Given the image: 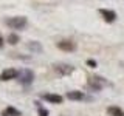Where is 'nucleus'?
<instances>
[{
	"label": "nucleus",
	"instance_id": "nucleus-8",
	"mask_svg": "<svg viewBox=\"0 0 124 116\" xmlns=\"http://www.w3.org/2000/svg\"><path fill=\"white\" fill-rule=\"evenodd\" d=\"M42 99L46 101L50 104H62L64 102V98L61 94H54V93H44L42 94Z\"/></svg>",
	"mask_w": 124,
	"mask_h": 116
},
{
	"label": "nucleus",
	"instance_id": "nucleus-6",
	"mask_svg": "<svg viewBox=\"0 0 124 116\" xmlns=\"http://www.w3.org/2000/svg\"><path fill=\"white\" fill-rule=\"evenodd\" d=\"M56 46L59 50H62V51H67V53H71L76 50V44L73 40H70V39H62V40H59L56 44Z\"/></svg>",
	"mask_w": 124,
	"mask_h": 116
},
{
	"label": "nucleus",
	"instance_id": "nucleus-4",
	"mask_svg": "<svg viewBox=\"0 0 124 116\" xmlns=\"http://www.w3.org/2000/svg\"><path fill=\"white\" fill-rule=\"evenodd\" d=\"M17 80L22 85H31V84H33V80H34V73L31 71L30 68H25V70H22V71H20Z\"/></svg>",
	"mask_w": 124,
	"mask_h": 116
},
{
	"label": "nucleus",
	"instance_id": "nucleus-15",
	"mask_svg": "<svg viewBox=\"0 0 124 116\" xmlns=\"http://www.w3.org/2000/svg\"><path fill=\"white\" fill-rule=\"evenodd\" d=\"M87 65H88V67H92V68H96V62L93 60V59H88L87 60Z\"/></svg>",
	"mask_w": 124,
	"mask_h": 116
},
{
	"label": "nucleus",
	"instance_id": "nucleus-1",
	"mask_svg": "<svg viewBox=\"0 0 124 116\" xmlns=\"http://www.w3.org/2000/svg\"><path fill=\"white\" fill-rule=\"evenodd\" d=\"M107 85H108L107 79H104L102 76H96V74L87 76V87L93 91H101L104 87H107Z\"/></svg>",
	"mask_w": 124,
	"mask_h": 116
},
{
	"label": "nucleus",
	"instance_id": "nucleus-12",
	"mask_svg": "<svg viewBox=\"0 0 124 116\" xmlns=\"http://www.w3.org/2000/svg\"><path fill=\"white\" fill-rule=\"evenodd\" d=\"M107 115L108 116H124V110L116 105H112V107H107Z\"/></svg>",
	"mask_w": 124,
	"mask_h": 116
},
{
	"label": "nucleus",
	"instance_id": "nucleus-2",
	"mask_svg": "<svg viewBox=\"0 0 124 116\" xmlns=\"http://www.w3.org/2000/svg\"><path fill=\"white\" fill-rule=\"evenodd\" d=\"M5 25L11 29H23L28 25V19L23 15H14V17H8L5 20Z\"/></svg>",
	"mask_w": 124,
	"mask_h": 116
},
{
	"label": "nucleus",
	"instance_id": "nucleus-10",
	"mask_svg": "<svg viewBox=\"0 0 124 116\" xmlns=\"http://www.w3.org/2000/svg\"><path fill=\"white\" fill-rule=\"evenodd\" d=\"M67 98L70 101H85V99H87V96H85L82 91L75 90V91H68L67 93Z\"/></svg>",
	"mask_w": 124,
	"mask_h": 116
},
{
	"label": "nucleus",
	"instance_id": "nucleus-9",
	"mask_svg": "<svg viewBox=\"0 0 124 116\" xmlns=\"http://www.w3.org/2000/svg\"><path fill=\"white\" fill-rule=\"evenodd\" d=\"M26 48L30 50L31 53H44V46H42L40 42H36V40H30L28 44H26Z\"/></svg>",
	"mask_w": 124,
	"mask_h": 116
},
{
	"label": "nucleus",
	"instance_id": "nucleus-11",
	"mask_svg": "<svg viewBox=\"0 0 124 116\" xmlns=\"http://www.w3.org/2000/svg\"><path fill=\"white\" fill-rule=\"evenodd\" d=\"M0 116H22L20 110H17L16 107L9 105V107H5L2 110V113H0Z\"/></svg>",
	"mask_w": 124,
	"mask_h": 116
},
{
	"label": "nucleus",
	"instance_id": "nucleus-7",
	"mask_svg": "<svg viewBox=\"0 0 124 116\" xmlns=\"http://www.w3.org/2000/svg\"><path fill=\"white\" fill-rule=\"evenodd\" d=\"M98 13H99L101 17L104 19V22H107V23H113V22L116 20V17H118L115 11H112V9H106V8H101Z\"/></svg>",
	"mask_w": 124,
	"mask_h": 116
},
{
	"label": "nucleus",
	"instance_id": "nucleus-3",
	"mask_svg": "<svg viewBox=\"0 0 124 116\" xmlns=\"http://www.w3.org/2000/svg\"><path fill=\"white\" fill-rule=\"evenodd\" d=\"M53 70H54V73H57L59 76H70L75 71V67L70 65V64H65V62H56V64L53 65Z\"/></svg>",
	"mask_w": 124,
	"mask_h": 116
},
{
	"label": "nucleus",
	"instance_id": "nucleus-13",
	"mask_svg": "<svg viewBox=\"0 0 124 116\" xmlns=\"http://www.w3.org/2000/svg\"><path fill=\"white\" fill-rule=\"evenodd\" d=\"M19 40H20V37H19L16 33H11L9 36H8V44H9V45H17Z\"/></svg>",
	"mask_w": 124,
	"mask_h": 116
},
{
	"label": "nucleus",
	"instance_id": "nucleus-5",
	"mask_svg": "<svg viewBox=\"0 0 124 116\" xmlns=\"http://www.w3.org/2000/svg\"><path fill=\"white\" fill-rule=\"evenodd\" d=\"M20 71H17L16 68H6L0 73V80L2 82H8V80H13V79H17Z\"/></svg>",
	"mask_w": 124,
	"mask_h": 116
},
{
	"label": "nucleus",
	"instance_id": "nucleus-16",
	"mask_svg": "<svg viewBox=\"0 0 124 116\" xmlns=\"http://www.w3.org/2000/svg\"><path fill=\"white\" fill-rule=\"evenodd\" d=\"M3 44H5V42H3V37L0 36V48H2V46H3Z\"/></svg>",
	"mask_w": 124,
	"mask_h": 116
},
{
	"label": "nucleus",
	"instance_id": "nucleus-14",
	"mask_svg": "<svg viewBox=\"0 0 124 116\" xmlns=\"http://www.w3.org/2000/svg\"><path fill=\"white\" fill-rule=\"evenodd\" d=\"M34 104H36V108H37V111H39V116H48V110L42 107L40 102H37V101H36Z\"/></svg>",
	"mask_w": 124,
	"mask_h": 116
}]
</instances>
